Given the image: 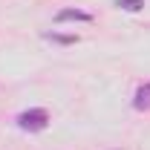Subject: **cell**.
I'll return each mask as SVG.
<instances>
[{
  "mask_svg": "<svg viewBox=\"0 0 150 150\" xmlns=\"http://www.w3.org/2000/svg\"><path fill=\"white\" fill-rule=\"evenodd\" d=\"M115 6L124 9V12H139V9L144 6V0H115Z\"/></svg>",
  "mask_w": 150,
  "mask_h": 150,
  "instance_id": "obj_5",
  "label": "cell"
},
{
  "mask_svg": "<svg viewBox=\"0 0 150 150\" xmlns=\"http://www.w3.org/2000/svg\"><path fill=\"white\" fill-rule=\"evenodd\" d=\"M15 121H18L20 130L40 133V130H46V124H49V112L43 110V107H32V110H23Z\"/></svg>",
  "mask_w": 150,
  "mask_h": 150,
  "instance_id": "obj_1",
  "label": "cell"
},
{
  "mask_svg": "<svg viewBox=\"0 0 150 150\" xmlns=\"http://www.w3.org/2000/svg\"><path fill=\"white\" fill-rule=\"evenodd\" d=\"M46 40H55V43H64V46H69V43H78V38L75 35H61V32H43Z\"/></svg>",
  "mask_w": 150,
  "mask_h": 150,
  "instance_id": "obj_4",
  "label": "cell"
},
{
  "mask_svg": "<svg viewBox=\"0 0 150 150\" xmlns=\"http://www.w3.org/2000/svg\"><path fill=\"white\" fill-rule=\"evenodd\" d=\"M58 23H67V20H75V23H90L93 20V15L90 12H84V9H61L55 15Z\"/></svg>",
  "mask_w": 150,
  "mask_h": 150,
  "instance_id": "obj_2",
  "label": "cell"
},
{
  "mask_svg": "<svg viewBox=\"0 0 150 150\" xmlns=\"http://www.w3.org/2000/svg\"><path fill=\"white\" fill-rule=\"evenodd\" d=\"M133 107H136L139 112L150 110V81H147V84H142V87L136 90V95H133Z\"/></svg>",
  "mask_w": 150,
  "mask_h": 150,
  "instance_id": "obj_3",
  "label": "cell"
}]
</instances>
